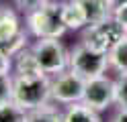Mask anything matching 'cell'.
I'll use <instances>...</instances> for the list:
<instances>
[{
    "label": "cell",
    "mask_w": 127,
    "mask_h": 122,
    "mask_svg": "<svg viewBox=\"0 0 127 122\" xmlns=\"http://www.w3.org/2000/svg\"><path fill=\"white\" fill-rule=\"evenodd\" d=\"M31 49L45 75L55 77L70 69V53L58 39H37V43Z\"/></svg>",
    "instance_id": "3957f363"
},
{
    "label": "cell",
    "mask_w": 127,
    "mask_h": 122,
    "mask_svg": "<svg viewBox=\"0 0 127 122\" xmlns=\"http://www.w3.org/2000/svg\"><path fill=\"white\" fill-rule=\"evenodd\" d=\"M12 69V57H8L0 49V75H8Z\"/></svg>",
    "instance_id": "ffe728a7"
},
{
    "label": "cell",
    "mask_w": 127,
    "mask_h": 122,
    "mask_svg": "<svg viewBox=\"0 0 127 122\" xmlns=\"http://www.w3.org/2000/svg\"><path fill=\"white\" fill-rule=\"evenodd\" d=\"M109 67H111L109 53H100L96 49H90L84 43L74 47V51L70 53V69L84 79L105 75Z\"/></svg>",
    "instance_id": "277c9868"
},
{
    "label": "cell",
    "mask_w": 127,
    "mask_h": 122,
    "mask_svg": "<svg viewBox=\"0 0 127 122\" xmlns=\"http://www.w3.org/2000/svg\"><path fill=\"white\" fill-rule=\"evenodd\" d=\"M12 102L19 104L25 112L49 104L51 102V79H49V75H39V77L14 75Z\"/></svg>",
    "instance_id": "6da1fadb"
},
{
    "label": "cell",
    "mask_w": 127,
    "mask_h": 122,
    "mask_svg": "<svg viewBox=\"0 0 127 122\" xmlns=\"http://www.w3.org/2000/svg\"><path fill=\"white\" fill-rule=\"evenodd\" d=\"M25 122H64V112H60L58 106L49 102L35 110H29L25 114Z\"/></svg>",
    "instance_id": "4fadbf2b"
},
{
    "label": "cell",
    "mask_w": 127,
    "mask_h": 122,
    "mask_svg": "<svg viewBox=\"0 0 127 122\" xmlns=\"http://www.w3.org/2000/svg\"><path fill=\"white\" fill-rule=\"evenodd\" d=\"M25 110L12 100L0 104V122H25Z\"/></svg>",
    "instance_id": "9a60e30c"
},
{
    "label": "cell",
    "mask_w": 127,
    "mask_h": 122,
    "mask_svg": "<svg viewBox=\"0 0 127 122\" xmlns=\"http://www.w3.org/2000/svg\"><path fill=\"white\" fill-rule=\"evenodd\" d=\"M12 81L14 75H0V104L12 100Z\"/></svg>",
    "instance_id": "e0dca14e"
},
{
    "label": "cell",
    "mask_w": 127,
    "mask_h": 122,
    "mask_svg": "<svg viewBox=\"0 0 127 122\" xmlns=\"http://www.w3.org/2000/svg\"><path fill=\"white\" fill-rule=\"evenodd\" d=\"M14 2V6L19 8V10H23V12H33V10H37V8H41L43 4H47L49 0H12Z\"/></svg>",
    "instance_id": "ac0fdd59"
},
{
    "label": "cell",
    "mask_w": 127,
    "mask_h": 122,
    "mask_svg": "<svg viewBox=\"0 0 127 122\" xmlns=\"http://www.w3.org/2000/svg\"><path fill=\"white\" fill-rule=\"evenodd\" d=\"M14 75H23V77H39V75H45L43 69L39 67L37 59H35L33 49H25L23 53L17 55V61H14Z\"/></svg>",
    "instance_id": "9c48e42d"
},
{
    "label": "cell",
    "mask_w": 127,
    "mask_h": 122,
    "mask_svg": "<svg viewBox=\"0 0 127 122\" xmlns=\"http://www.w3.org/2000/svg\"><path fill=\"white\" fill-rule=\"evenodd\" d=\"M115 102L119 108H127V73L115 79Z\"/></svg>",
    "instance_id": "2e32d148"
},
{
    "label": "cell",
    "mask_w": 127,
    "mask_h": 122,
    "mask_svg": "<svg viewBox=\"0 0 127 122\" xmlns=\"http://www.w3.org/2000/svg\"><path fill=\"white\" fill-rule=\"evenodd\" d=\"M113 122H127V108H119V112L113 116Z\"/></svg>",
    "instance_id": "44dd1931"
},
{
    "label": "cell",
    "mask_w": 127,
    "mask_h": 122,
    "mask_svg": "<svg viewBox=\"0 0 127 122\" xmlns=\"http://www.w3.org/2000/svg\"><path fill=\"white\" fill-rule=\"evenodd\" d=\"M127 37L125 29L119 24L113 16L96 24H88L82 35V43L88 45L90 49H96L100 53H111L113 47Z\"/></svg>",
    "instance_id": "5b68a950"
},
{
    "label": "cell",
    "mask_w": 127,
    "mask_h": 122,
    "mask_svg": "<svg viewBox=\"0 0 127 122\" xmlns=\"http://www.w3.org/2000/svg\"><path fill=\"white\" fill-rule=\"evenodd\" d=\"M64 122H102V120H100V114L96 110H92L84 102H76L66 108Z\"/></svg>",
    "instance_id": "8fae6325"
},
{
    "label": "cell",
    "mask_w": 127,
    "mask_h": 122,
    "mask_svg": "<svg viewBox=\"0 0 127 122\" xmlns=\"http://www.w3.org/2000/svg\"><path fill=\"white\" fill-rule=\"evenodd\" d=\"M19 33H21L19 16L14 14L12 10H8V8L0 10V45L8 43V41L14 39Z\"/></svg>",
    "instance_id": "7c38bea8"
},
{
    "label": "cell",
    "mask_w": 127,
    "mask_h": 122,
    "mask_svg": "<svg viewBox=\"0 0 127 122\" xmlns=\"http://www.w3.org/2000/svg\"><path fill=\"white\" fill-rule=\"evenodd\" d=\"M84 10H86V18H88V24H96L102 22L113 16V4L111 0H80Z\"/></svg>",
    "instance_id": "30bf717a"
},
{
    "label": "cell",
    "mask_w": 127,
    "mask_h": 122,
    "mask_svg": "<svg viewBox=\"0 0 127 122\" xmlns=\"http://www.w3.org/2000/svg\"><path fill=\"white\" fill-rule=\"evenodd\" d=\"M84 87H86V79L74 73L72 69H68L60 75L51 77V102L64 104V106L82 102Z\"/></svg>",
    "instance_id": "8992f818"
},
{
    "label": "cell",
    "mask_w": 127,
    "mask_h": 122,
    "mask_svg": "<svg viewBox=\"0 0 127 122\" xmlns=\"http://www.w3.org/2000/svg\"><path fill=\"white\" fill-rule=\"evenodd\" d=\"M62 18L66 29L70 31H80L88 27V18H86V10L80 0H68L62 4Z\"/></svg>",
    "instance_id": "ba28073f"
},
{
    "label": "cell",
    "mask_w": 127,
    "mask_h": 122,
    "mask_svg": "<svg viewBox=\"0 0 127 122\" xmlns=\"http://www.w3.org/2000/svg\"><path fill=\"white\" fill-rule=\"evenodd\" d=\"M27 27L37 39H60L68 31L62 18V4L47 2L41 8L29 12Z\"/></svg>",
    "instance_id": "7a4b0ae2"
},
{
    "label": "cell",
    "mask_w": 127,
    "mask_h": 122,
    "mask_svg": "<svg viewBox=\"0 0 127 122\" xmlns=\"http://www.w3.org/2000/svg\"><path fill=\"white\" fill-rule=\"evenodd\" d=\"M82 102L96 112H102V110L111 108L113 104H117L115 102V79L109 77L107 73L92 77V79H86Z\"/></svg>",
    "instance_id": "52a82bcc"
},
{
    "label": "cell",
    "mask_w": 127,
    "mask_h": 122,
    "mask_svg": "<svg viewBox=\"0 0 127 122\" xmlns=\"http://www.w3.org/2000/svg\"><path fill=\"white\" fill-rule=\"evenodd\" d=\"M123 2H127V0H111V4H113V6H119V4H123Z\"/></svg>",
    "instance_id": "7402d4cb"
},
{
    "label": "cell",
    "mask_w": 127,
    "mask_h": 122,
    "mask_svg": "<svg viewBox=\"0 0 127 122\" xmlns=\"http://www.w3.org/2000/svg\"><path fill=\"white\" fill-rule=\"evenodd\" d=\"M113 18L121 24V27L125 29V33H127V2H123V4H119V6L113 8Z\"/></svg>",
    "instance_id": "d6986e66"
},
{
    "label": "cell",
    "mask_w": 127,
    "mask_h": 122,
    "mask_svg": "<svg viewBox=\"0 0 127 122\" xmlns=\"http://www.w3.org/2000/svg\"><path fill=\"white\" fill-rule=\"evenodd\" d=\"M109 63L119 75L127 73V37L113 47V51L109 53Z\"/></svg>",
    "instance_id": "5bb4252c"
}]
</instances>
